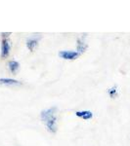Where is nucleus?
<instances>
[{
    "instance_id": "obj_2",
    "label": "nucleus",
    "mask_w": 130,
    "mask_h": 146,
    "mask_svg": "<svg viewBox=\"0 0 130 146\" xmlns=\"http://www.w3.org/2000/svg\"><path fill=\"white\" fill-rule=\"evenodd\" d=\"M78 56V52L74 51H61L59 53V56L64 58V60H75Z\"/></svg>"
},
{
    "instance_id": "obj_3",
    "label": "nucleus",
    "mask_w": 130,
    "mask_h": 146,
    "mask_svg": "<svg viewBox=\"0 0 130 146\" xmlns=\"http://www.w3.org/2000/svg\"><path fill=\"white\" fill-rule=\"evenodd\" d=\"M10 43L6 38H3L2 40V44H1V58H5L9 56V53H10Z\"/></svg>"
},
{
    "instance_id": "obj_4",
    "label": "nucleus",
    "mask_w": 130,
    "mask_h": 146,
    "mask_svg": "<svg viewBox=\"0 0 130 146\" xmlns=\"http://www.w3.org/2000/svg\"><path fill=\"white\" fill-rule=\"evenodd\" d=\"M46 127H47V129H48L50 133H55L57 131V118L54 117V118L50 119L49 121L46 122Z\"/></svg>"
},
{
    "instance_id": "obj_1",
    "label": "nucleus",
    "mask_w": 130,
    "mask_h": 146,
    "mask_svg": "<svg viewBox=\"0 0 130 146\" xmlns=\"http://www.w3.org/2000/svg\"><path fill=\"white\" fill-rule=\"evenodd\" d=\"M57 110H58V108H57V107H51V108H49V109L43 110V111L41 112V115H40L41 120L46 123V122L49 121L50 119L56 117Z\"/></svg>"
},
{
    "instance_id": "obj_10",
    "label": "nucleus",
    "mask_w": 130,
    "mask_h": 146,
    "mask_svg": "<svg viewBox=\"0 0 130 146\" xmlns=\"http://www.w3.org/2000/svg\"><path fill=\"white\" fill-rule=\"evenodd\" d=\"M108 93H109V95H110V96L112 98H115V96H117V87H113V88H111V89H109L108 90Z\"/></svg>"
},
{
    "instance_id": "obj_8",
    "label": "nucleus",
    "mask_w": 130,
    "mask_h": 146,
    "mask_svg": "<svg viewBox=\"0 0 130 146\" xmlns=\"http://www.w3.org/2000/svg\"><path fill=\"white\" fill-rule=\"evenodd\" d=\"M76 48H77V51H78V54L79 53H84V51L86 50L87 48V45L84 41V38H78L77 39V43H76Z\"/></svg>"
},
{
    "instance_id": "obj_9",
    "label": "nucleus",
    "mask_w": 130,
    "mask_h": 146,
    "mask_svg": "<svg viewBox=\"0 0 130 146\" xmlns=\"http://www.w3.org/2000/svg\"><path fill=\"white\" fill-rule=\"evenodd\" d=\"M9 69H10V71L12 73H17L19 68H20V63L18 62H15V60H11V62H9Z\"/></svg>"
},
{
    "instance_id": "obj_7",
    "label": "nucleus",
    "mask_w": 130,
    "mask_h": 146,
    "mask_svg": "<svg viewBox=\"0 0 130 146\" xmlns=\"http://www.w3.org/2000/svg\"><path fill=\"white\" fill-rule=\"evenodd\" d=\"M75 115L79 118H82L84 120H89L93 117V113L89 110H86V111H77L75 112Z\"/></svg>"
},
{
    "instance_id": "obj_6",
    "label": "nucleus",
    "mask_w": 130,
    "mask_h": 146,
    "mask_svg": "<svg viewBox=\"0 0 130 146\" xmlns=\"http://www.w3.org/2000/svg\"><path fill=\"white\" fill-rule=\"evenodd\" d=\"M38 45V38L37 37H31V38H28L27 40V46L28 50L34 51V48Z\"/></svg>"
},
{
    "instance_id": "obj_5",
    "label": "nucleus",
    "mask_w": 130,
    "mask_h": 146,
    "mask_svg": "<svg viewBox=\"0 0 130 146\" xmlns=\"http://www.w3.org/2000/svg\"><path fill=\"white\" fill-rule=\"evenodd\" d=\"M0 85H5V86H21L22 83L17 80L10 79V78H1L0 79Z\"/></svg>"
}]
</instances>
